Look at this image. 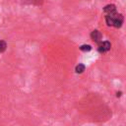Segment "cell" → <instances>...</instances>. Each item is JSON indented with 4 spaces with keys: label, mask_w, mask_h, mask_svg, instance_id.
I'll return each mask as SVG.
<instances>
[{
    "label": "cell",
    "mask_w": 126,
    "mask_h": 126,
    "mask_svg": "<svg viewBox=\"0 0 126 126\" xmlns=\"http://www.w3.org/2000/svg\"><path fill=\"white\" fill-rule=\"evenodd\" d=\"M123 21H124L123 16L121 14L116 13V12L105 15V22H106L107 26L120 28L122 26V24H123Z\"/></svg>",
    "instance_id": "cell-1"
},
{
    "label": "cell",
    "mask_w": 126,
    "mask_h": 126,
    "mask_svg": "<svg viewBox=\"0 0 126 126\" xmlns=\"http://www.w3.org/2000/svg\"><path fill=\"white\" fill-rule=\"evenodd\" d=\"M91 37H92V39H93L94 42H96V43H100V40H101L102 35H101V33H100L99 31L94 30V31L92 32V33H91Z\"/></svg>",
    "instance_id": "cell-2"
},
{
    "label": "cell",
    "mask_w": 126,
    "mask_h": 126,
    "mask_svg": "<svg viewBox=\"0 0 126 126\" xmlns=\"http://www.w3.org/2000/svg\"><path fill=\"white\" fill-rule=\"evenodd\" d=\"M110 47H111V43H110L109 41L105 40V41H103V42H100V43H99L98 51H99V52H101V53H103V52L108 51V50L110 49Z\"/></svg>",
    "instance_id": "cell-3"
},
{
    "label": "cell",
    "mask_w": 126,
    "mask_h": 126,
    "mask_svg": "<svg viewBox=\"0 0 126 126\" xmlns=\"http://www.w3.org/2000/svg\"><path fill=\"white\" fill-rule=\"evenodd\" d=\"M103 12L105 13V15H107V14H111V13H114V12H116V8H115V5H113V4H109V5H106V6L103 8Z\"/></svg>",
    "instance_id": "cell-4"
},
{
    "label": "cell",
    "mask_w": 126,
    "mask_h": 126,
    "mask_svg": "<svg viewBox=\"0 0 126 126\" xmlns=\"http://www.w3.org/2000/svg\"><path fill=\"white\" fill-rule=\"evenodd\" d=\"M85 69H86V66H85L84 64H78V65L75 67V71H76V73H78V74L83 73V72L85 71Z\"/></svg>",
    "instance_id": "cell-5"
},
{
    "label": "cell",
    "mask_w": 126,
    "mask_h": 126,
    "mask_svg": "<svg viewBox=\"0 0 126 126\" xmlns=\"http://www.w3.org/2000/svg\"><path fill=\"white\" fill-rule=\"evenodd\" d=\"M6 48H7V43H6V41L0 39V53L4 52V51L6 50Z\"/></svg>",
    "instance_id": "cell-6"
},
{
    "label": "cell",
    "mask_w": 126,
    "mask_h": 126,
    "mask_svg": "<svg viewBox=\"0 0 126 126\" xmlns=\"http://www.w3.org/2000/svg\"><path fill=\"white\" fill-rule=\"evenodd\" d=\"M80 49L82 50V51H90L91 49H92V46L90 45V44H83V45H81L80 46Z\"/></svg>",
    "instance_id": "cell-7"
},
{
    "label": "cell",
    "mask_w": 126,
    "mask_h": 126,
    "mask_svg": "<svg viewBox=\"0 0 126 126\" xmlns=\"http://www.w3.org/2000/svg\"><path fill=\"white\" fill-rule=\"evenodd\" d=\"M116 95H117V96H120V95H121V93H117V94H116Z\"/></svg>",
    "instance_id": "cell-8"
}]
</instances>
